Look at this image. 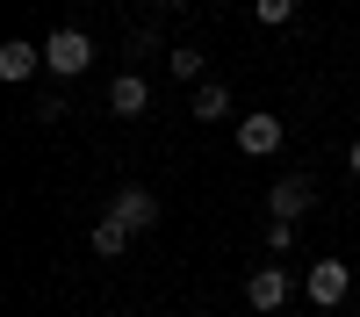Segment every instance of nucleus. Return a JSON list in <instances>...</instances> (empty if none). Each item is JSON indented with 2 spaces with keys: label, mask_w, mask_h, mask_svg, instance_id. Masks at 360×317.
<instances>
[{
  "label": "nucleus",
  "mask_w": 360,
  "mask_h": 317,
  "mask_svg": "<svg viewBox=\"0 0 360 317\" xmlns=\"http://www.w3.org/2000/svg\"><path fill=\"white\" fill-rule=\"evenodd\" d=\"M86 65H94V44H86V29H51V37H44V72L79 79Z\"/></svg>",
  "instance_id": "1"
},
{
  "label": "nucleus",
  "mask_w": 360,
  "mask_h": 317,
  "mask_svg": "<svg viewBox=\"0 0 360 317\" xmlns=\"http://www.w3.org/2000/svg\"><path fill=\"white\" fill-rule=\"evenodd\" d=\"M108 216H115V224H130V231H159V195L130 181V188H115V195H108Z\"/></svg>",
  "instance_id": "2"
},
{
  "label": "nucleus",
  "mask_w": 360,
  "mask_h": 317,
  "mask_svg": "<svg viewBox=\"0 0 360 317\" xmlns=\"http://www.w3.org/2000/svg\"><path fill=\"white\" fill-rule=\"evenodd\" d=\"M303 288H310V303H317V310H339V303H346V288H353V267H346V259H317Z\"/></svg>",
  "instance_id": "3"
},
{
  "label": "nucleus",
  "mask_w": 360,
  "mask_h": 317,
  "mask_svg": "<svg viewBox=\"0 0 360 317\" xmlns=\"http://www.w3.org/2000/svg\"><path fill=\"white\" fill-rule=\"evenodd\" d=\"M310 202H317V188L303 181V173H288V181H274V195H266V209H274L281 224H295V216L310 209Z\"/></svg>",
  "instance_id": "4"
},
{
  "label": "nucleus",
  "mask_w": 360,
  "mask_h": 317,
  "mask_svg": "<svg viewBox=\"0 0 360 317\" xmlns=\"http://www.w3.org/2000/svg\"><path fill=\"white\" fill-rule=\"evenodd\" d=\"M144 101H152V79L144 72H115L108 79V108L115 115H144Z\"/></svg>",
  "instance_id": "5"
},
{
  "label": "nucleus",
  "mask_w": 360,
  "mask_h": 317,
  "mask_svg": "<svg viewBox=\"0 0 360 317\" xmlns=\"http://www.w3.org/2000/svg\"><path fill=\"white\" fill-rule=\"evenodd\" d=\"M274 144H281V115H245V123H238V152L266 159Z\"/></svg>",
  "instance_id": "6"
},
{
  "label": "nucleus",
  "mask_w": 360,
  "mask_h": 317,
  "mask_svg": "<svg viewBox=\"0 0 360 317\" xmlns=\"http://www.w3.org/2000/svg\"><path fill=\"white\" fill-rule=\"evenodd\" d=\"M245 303H252V310H281V303H288V274H281V267H259V274L245 281Z\"/></svg>",
  "instance_id": "7"
},
{
  "label": "nucleus",
  "mask_w": 360,
  "mask_h": 317,
  "mask_svg": "<svg viewBox=\"0 0 360 317\" xmlns=\"http://www.w3.org/2000/svg\"><path fill=\"white\" fill-rule=\"evenodd\" d=\"M37 65H44V51L37 44H0V79H37Z\"/></svg>",
  "instance_id": "8"
},
{
  "label": "nucleus",
  "mask_w": 360,
  "mask_h": 317,
  "mask_svg": "<svg viewBox=\"0 0 360 317\" xmlns=\"http://www.w3.org/2000/svg\"><path fill=\"white\" fill-rule=\"evenodd\" d=\"M195 115H202V123H224V115H231V86L224 79H202L195 86Z\"/></svg>",
  "instance_id": "9"
},
{
  "label": "nucleus",
  "mask_w": 360,
  "mask_h": 317,
  "mask_svg": "<svg viewBox=\"0 0 360 317\" xmlns=\"http://www.w3.org/2000/svg\"><path fill=\"white\" fill-rule=\"evenodd\" d=\"M130 238H137V231H130V224H115V216L101 209V224H94V252H101V259H115V252H123Z\"/></svg>",
  "instance_id": "10"
},
{
  "label": "nucleus",
  "mask_w": 360,
  "mask_h": 317,
  "mask_svg": "<svg viewBox=\"0 0 360 317\" xmlns=\"http://www.w3.org/2000/svg\"><path fill=\"white\" fill-rule=\"evenodd\" d=\"M166 72H173V79H202V51H195V44H180V51L166 58Z\"/></svg>",
  "instance_id": "11"
},
{
  "label": "nucleus",
  "mask_w": 360,
  "mask_h": 317,
  "mask_svg": "<svg viewBox=\"0 0 360 317\" xmlns=\"http://www.w3.org/2000/svg\"><path fill=\"white\" fill-rule=\"evenodd\" d=\"M252 8H259V22H274V29H281V22L295 15V0H252Z\"/></svg>",
  "instance_id": "12"
},
{
  "label": "nucleus",
  "mask_w": 360,
  "mask_h": 317,
  "mask_svg": "<svg viewBox=\"0 0 360 317\" xmlns=\"http://www.w3.org/2000/svg\"><path fill=\"white\" fill-rule=\"evenodd\" d=\"M266 245H274V252H288V245H295V224H281V216H266Z\"/></svg>",
  "instance_id": "13"
},
{
  "label": "nucleus",
  "mask_w": 360,
  "mask_h": 317,
  "mask_svg": "<svg viewBox=\"0 0 360 317\" xmlns=\"http://www.w3.org/2000/svg\"><path fill=\"white\" fill-rule=\"evenodd\" d=\"M353 173H360V137H353Z\"/></svg>",
  "instance_id": "14"
},
{
  "label": "nucleus",
  "mask_w": 360,
  "mask_h": 317,
  "mask_svg": "<svg viewBox=\"0 0 360 317\" xmlns=\"http://www.w3.org/2000/svg\"><path fill=\"white\" fill-rule=\"evenodd\" d=\"M166 8H188V0H166Z\"/></svg>",
  "instance_id": "15"
}]
</instances>
